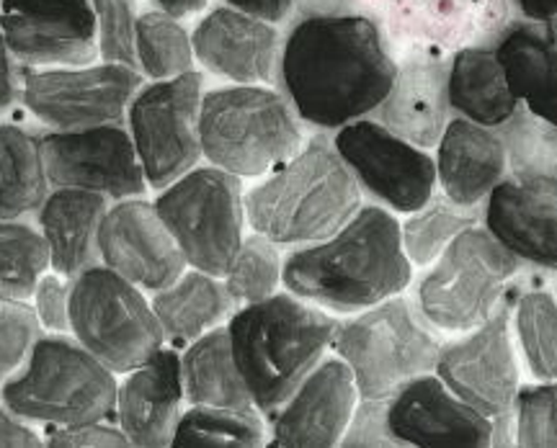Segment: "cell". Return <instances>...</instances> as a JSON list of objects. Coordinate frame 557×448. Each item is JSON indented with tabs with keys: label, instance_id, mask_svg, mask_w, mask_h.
I'll list each match as a JSON object with an SVG mask.
<instances>
[{
	"label": "cell",
	"instance_id": "484cf974",
	"mask_svg": "<svg viewBox=\"0 0 557 448\" xmlns=\"http://www.w3.org/2000/svg\"><path fill=\"white\" fill-rule=\"evenodd\" d=\"M508 88L532 116L557 124V24L521 21L498 39Z\"/></svg>",
	"mask_w": 557,
	"mask_h": 448
},
{
	"label": "cell",
	"instance_id": "f546056e",
	"mask_svg": "<svg viewBox=\"0 0 557 448\" xmlns=\"http://www.w3.org/2000/svg\"><path fill=\"white\" fill-rule=\"evenodd\" d=\"M50 186L41 137L0 124V220H21L39 212Z\"/></svg>",
	"mask_w": 557,
	"mask_h": 448
},
{
	"label": "cell",
	"instance_id": "b9f144b4",
	"mask_svg": "<svg viewBox=\"0 0 557 448\" xmlns=\"http://www.w3.org/2000/svg\"><path fill=\"white\" fill-rule=\"evenodd\" d=\"M47 446L50 448H116L129 446L120 425H109L107 420H94V423L75 425H50L47 431Z\"/></svg>",
	"mask_w": 557,
	"mask_h": 448
},
{
	"label": "cell",
	"instance_id": "f1b7e54d",
	"mask_svg": "<svg viewBox=\"0 0 557 448\" xmlns=\"http://www.w3.org/2000/svg\"><path fill=\"white\" fill-rule=\"evenodd\" d=\"M184 397L191 405L214 408H256L235 363L227 327H214L186 346L181 356Z\"/></svg>",
	"mask_w": 557,
	"mask_h": 448
},
{
	"label": "cell",
	"instance_id": "7402d4cb",
	"mask_svg": "<svg viewBox=\"0 0 557 448\" xmlns=\"http://www.w3.org/2000/svg\"><path fill=\"white\" fill-rule=\"evenodd\" d=\"M485 229L519 261L557 271V196L500 181L487 194Z\"/></svg>",
	"mask_w": 557,
	"mask_h": 448
},
{
	"label": "cell",
	"instance_id": "d6986e66",
	"mask_svg": "<svg viewBox=\"0 0 557 448\" xmlns=\"http://www.w3.org/2000/svg\"><path fill=\"white\" fill-rule=\"evenodd\" d=\"M359 389L344 359H323L284 400L271 423L269 446L331 448L338 446L357 410Z\"/></svg>",
	"mask_w": 557,
	"mask_h": 448
},
{
	"label": "cell",
	"instance_id": "9c48e42d",
	"mask_svg": "<svg viewBox=\"0 0 557 448\" xmlns=\"http://www.w3.org/2000/svg\"><path fill=\"white\" fill-rule=\"evenodd\" d=\"M519 263L487 229L470 224L421 278L418 310L442 331L468 333L491 318L506 282L517 276Z\"/></svg>",
	"mask_w": 557,
	"mask_h": 448
},
{
	"label": "cell",
	"instance_id": "e575fe53",
	"mask_svg": "<svg viewBox=\"0 0 557 448\" xmlns=\"http://www.w3.org/2000/svg\"><path fill=\"white\" fill-rule=\"evenodd\" d=\"M470 224H475L472 209L451 204L447 196L444 199L431 196L429 204L416 209V214L400 227L403 250L410 263L429 265Z\"/></svg>",
	"mask_w": 557,
	"mask_h": 448
},
{
	"label": "cell",
	"instance_id": "60d3db41",
	"mask_svg": "<svg viewBox=\"0 0 557 448\" xmlns=\"http://www.w3.org/2000/svg\"><path fill=\"white\" fill-rule=\"evenodd\" d=\"M70 282L60 273H45L34 289V312L47 331L70 333Z\"/></svg>",
	"mask_w": 557,
	"mask_h": 448
},
{
	"label": "cell",
	"instance_id": "5b68a950",
	"mask_svg": "<svg viewBox=\"0 0 557 448\" xmlns=\"http://www.w3.org/2000/svg\"><path fill=\"white\" fill-rule=\"evenodd\" d=\"M201 155L238 178H259L302 147L292 103L263 86L209 90L199 111Z\"/></svg>",
	"mask_w": 557,
	"mask_h": 448
},
{
	"label": "cell",
	"instance_id": "4fadbf2b",
	"mask_svg": "<svg viewBox=\"0 0 557 448\" xmlns=\"http://www.w3.org/2000/svg\"><path fill=\"white\" fill-rule=\"evenodd\" d=\"M333 147L359 188L395 212H416L434 196V160L385 124L357 119L338 129Z\"/></svg>",
	"mask_w": 557,
	"mask_h": 448
},
{
	"label": "cell",
	"instance_id": "c3c4849f",
	"mask_svg": "<svg viewBox=\"0 0 557 448\" xmlns=\"http://www.w3.org/2000/svg\"><path fill=\"white\" fill-rule=\"evenodd\" d=\"M521 18L532 24H557V0H513Z\"/></svg>",
	"mask_w": 557,
	"mask_h": 448
},
{
	"label": "cell",
	"instance_id": "7dc6e473",
	"mask_svg": "<svg viewBox=\"0 0 557 448\" xmlns=\"http://www.w3.org/2000/svg\"><path fill=\"white\" fill-rule=\"evenodd\" d=\"M354 0H295L297 18L305 16H341L351 13Z\"/></svg>",
	"mask_w": 557,
	"mask_h": 448
},
{
	"label": "cell",
	"instance_id": "52a82bcc",
	"mask_svg": "<svg viewBox=\"0 0 557 448\" xmlns=\"http://www.w3.org/2000/svg\"><path fill=\"white\" fill-rule=\"evenodd\" d=\"M331 348L351 369L361 400H389L403 384L434 371L442 346L408 299L389 297L338 322Z\"/></svg>",
	"mask_w": 557,
	"mask_h": 448
},
{
	"label": "cell",
	"instance_id": "1f68e13d",
	"mask_svg": "<svg viewBox=\"0 0 557 448\" xmlns=\"http://www.w3.org/2000/svg\"><path fill=\"white\" fill-rule=\"evenodd\" d=\"M263 420L256 408L191 405L181 412L171 446L176 448H256L263 444Z\"/></svg>",
	"mask_w": 557,
	"mask_h": 448
},
{
	"label": "cell",
	"instance_id": "4316f807",
	"mask_svg": "<svg viewBox=\"0 0 557 448\" xmlns=\"http://www.w3.org/2000/svg\"><path fill=\"white\" fill-rule=\"evenodd\" d=\"M152 312L163 327L165 340L173 346H189L201 335L214 331L233 312V297L220 276L189 271L152 297Z\"/></svg>",
	"mask_w": 557,
	"mask_h": 448
},
{
	"label": "cell",
	"instance_id": "d4e9b609",
	"mask_svg": "<svg viewBox=\"0 0 557 448\" xmlns=\"http://www.w3.org/2000/svg\"><path fill=\"white\" fill-rule=\"evenodd\" d=\"M107 196L83 188H54L39 209V233L50 248V265L65 278L81 276L101 261L99 229Z\"/></svg>",
	"mask_w": 557,
	"mask_h": 448
},
{
	"label": "cell",
	"instance_id": "5bb4252c",
	"mask_svg": "<svg viewBox=\"0 0 557 448\" xmlns=\"http://www.w3.org/2000/svg\"><path fill=\"white\" fill-rule=\"evenodd\" d=\"M47 178L54 188H83L122 201L148 191L129 129L122 124L41 135Z\"/></svg>",
	"mask_w": 557,
	"mask_h": 448
},
{
	"label": "cell",
	"instance_id": "681fc988",
	"mask_svg": "<svg viewBox=\"0 0 557 448\" xmlns=\"http://www.w3.org/2000/svg\"><path fill=\"white\" fill-rule=\"evenodd\" d=\"M158 11L171 13V16L184 18L191 16V13H199L201 9H207L209 0H152Z\"/></svg>",
	"mask_w": 557,
	"mask_h": 448
},
{
	"label": "cell",
	"instance_id": "ee69618b",
	"mask_svg": "<svg viewBox=\"0 0 557 448\" xmlns=\"http://www.w3.org/2000/svg\"><path fill=\"white\" fill-rule=\"evenodd\" d=\"M16 54L11 52L9 41H5L3 32H0V111H9L13 103L21 98V88H24V73Z\"/></svg>",
	"mask_w": 557,
	"mask_h": 448
},
{
	"label": "cell",
	"instance_id": "ab89813d",
	"mask_svg": "<svg viewBox=\"0 0 557 448\" xmlns=\"http://www.w3.org/2000/svg\"><path fill=\"white\" fill-rule=\"evenodd\" d=\"M39 335L41 325L34 307L0 297V387L11 379L13 371L24 366Z\"/></svg>",
	"mask_w": 557,
	"mask_h": 448
},
{
	"label": "cell",
	"instance_id": "603a6c76",
	"mask_svg": "<svg viewBox=\"0 0 557 448\" xmlns=\"http://www.w3.org/2000/svg\"><path fill=\"white\" fill-rule=\"evenodd\" d=\"M506 167L504 137L465 116L447 122L438 139L436 178L451 204L478 207L504 181Z\"/></svg>",
	"mask_w": 557,
	"mask_h": 448
},
{
	"label": "cell",
	"instance_id": "e0dca14e",
	"mask_svg": "<svg viewBox=\"0 0 557 448\" xmlns=\"http://www.w3.org/2000/svg\"><path fill=\"white\" fill-rule=\"evenodd\" d=\"M387 425L395 440L406 446L483 448L496 444V423L431 374L416 376L389 397Z\"/></svg>",
	"mask_w": 557,
	"mask_h": 448
},
{
	"label": "cell",
	"instance_id": "74e56055",
	"mask_svg": "<svg viewBox=\"0 0 557 448\" xmlns=\"http://www.w3.org/2000/svg\"><path fill=\"white\" fill-rule=\"evenodd\" d=\"M99 29L101 62L137 67L135 32H137V0H90Z\"/></svg>",
	"mask_w": 557,
	"mask_h": 448
},
{
	"label": "cell",
	"instance_id": "30bf717a",
	"mask_svg": "<svg viewBox=\"0 0 557 448\" xmlns=\"http://www.w3.org/2000/svg\"><path fill=\"white\" fill-rule=\"evenodd\" d=\"M156 209L173 240L178 242L186 265L225 276L243 242L240 178L222 167H191L160 191Z\"/></svg>",
	"mask_w": 557,
	"mask_h": 448
},
{
	"label": "cell",
	"instance_id": "277c9868",
	"mask_svg": "<svg viewBox=\"0 0 557 448\" xmlns=\"http://www.w3.org/2000/svg\"><path fill=\"white\" fill-rule=\"evenodd\" d=\"M246 220L276 245H308L338 233L359 212L361 188L333 142L312 137L243 196Z\"/></svg>",
	"mask_w": 557,
	"mask_h": 448
},
{
	"label": "cell",
	"instance_id": "d590c367",
	"mask_svg": "<svg viewBox=\"0 0 557 448\" xmlns=\"http://www.w3.org/2000/svg\"><path fill=\"white\" fill-rule=\"evenodd\" d=\"M521 351L537 379H557V302L547 291H529L517 304Z\"/></svg>",
	"mask_w": 557,
	"mask_h": 448
},
{
	"label": "cell",
	"instance_id": "7c38bea8",
	"mask_svg": "<svg viewBox=\"0 0 557 448\" xmlns=\"http://www.w3.org/2000/svg\"><path fill=\"white\" fill-rule=\"evenodd\" d=\"M143 73L137 67L101 62V65L26 70L21 101L52 132H75L122 124Z\"/></svg>",
	"mask_w": 557,
	"mask_h": 448
},
{
	"label": "cell",
	"instance_id": "f35d334b",
	"mask_svg": "<svg viewBox=\"0 0 557 448\" xmlns=\"http://www.w3.org/2000/svg\"><path fill=\"white\" fill-rule=\"evenodd\" d=\"M517 444L527 448H557V384L521 387L513 400Z\"/></svg>",
	"mask_w": 557,
	"mask_h": 448
},
{
	"label": "cell",
	"instance_id": "44dd1931",
	"mask_svg": "<svg viewBox=\"0 0 557 448\" xmlns=\"http://www.w3.org/2000/svg\"><path fill=\"white\" fill-rule=\"evenodd\" d=\"M184 400L181 356L171 348H160L143 366L127 371L116 395V420L129 446H171Z\"/></svg>",
	"mask_w": 557,
	"mask_h": 448
},
{
	"label": "cell",
	"instance_id": "f6af8a7d",
	"mask_svg": "<svg viewBox=\"0 0 557 448\" xmlns=\"http://www.w3.org/2000/svg\"><path fill=\"white\" fill-rule=\"evenodd\" d=\"M41 446L39 433L24 423V418L0 405V448H34Z\"/></svg>",
	"mask_w": 557,
	"mask_h": 448
},
{
	"label": "cell",
	"instance_id": "2e32d148",
	"mask_svg": "<svg viewBox=\"0 0 557 448\" xmlns=\"http://www.w3.org/2000/svg\"><path fill=\"white\" fill-rule=\"evenodd\" d=\"M0 32L32 67H78L99 58L90 0H0Z\"/></svg>",
	"mask_w": 557,
	"mask_h": 448
},
{
	"label": "cell",
	"instance_id": "8992f818",
	"mask_svg": "<svg viewBox=\"0 0 557 448\" xmlns=\"http://www.w3.org/2000/svg\"><path fill=\"white\" fill-rule=\"evenodd\" d=\"M114 371L65 335L34 343L18 376L0 389L13 415L47 425H75L116 415Z\"/></svg>",
	"mask_w": 557,
	"mask_h": 448
},
{
	"label": "cell",
	"instance_id": "d6a6232c",
	"mask_svg": "<svg viewBox=\"0 0 557 448\" xmlns=\"http://www.w3.org/2000/svg\"><path fill=\"white\" fill-rule=\"evenodd\" d=\"M137 70L152 80H171L194 70L191 34L163 11L139 13L135 32Z\"/></svg>",
	"mask_w": 557,
	"mask_h": 448
},
{
	"label": "cell",
	"instance_id": "ba28073f",
	"mask_svg": "<svg viewBox=\"0 0 557 448\" xmlns=\"http://www.w3.org/2000/svg\"><path fill=\"white\" fill-rule=\"evenodd\" d=\"M70 333L114 374L143 366L165 343L143 289L103 263L70 282Z\"/></svg>",
	"mask_w": 557,
	"mask_h": 448
},
{
	"label": "cell",
	"instance_id": "8fae6325",
	"mask_svg": "<svg viewBox=\"0 0 557 448\" xmlns=\"http://www.w3.org/2000/svg\"><path fill=\"white\" fill-rule=\"evenodd\" d=\"M201 98L205 78L197 70L150 83L132 98L127 124L148 186L165 188L197 167Z\"/></svg>",
	"mask_w": 557,
	"mask_h": 448
},
{
	"label": "cell",
	"instance_id": "836d02e7",
	"mask_svg": "<svg viewBox=\"0 0 557 448\" xmlns=\"http://www.w3.org/2000/svg\"><path fill=\"white\" fill-rule=\"evenodd\" d=\"M47 269L50 248L45 235L32 224L0 220V297L26 302Z\"/></svg>",
	"mask_w": 557,
	"mask_h": 448
},
{
	"label": "cell",
	"instance_id": "bcb514c9",
	"mask_svg": "<svg viewBox=\"0 0 557 448\" xmlns=\"http://www.w3.org/2000/svg\"><path fill=\"white\" fill-rule=\"evenodd\" d=\"M230 9H238L250 16H259L269 24H278V21L289 18L295 0H225Z\"/></svg>",
	"mask_w": 557,
	"mask_h": 448
},
{
	"label": "cell",
	"instance_id": "4dcf8cb0",
	"mask_svg": "<svg viewBox=\"0 0 557 448\" xmlns=\"http://www.w3.org/2000/svg\"><path fill=\"white\" fill-rule=\"evenodd\" d=\"M500 137L513 178L534 191L557 196V124L519 109L504 124Z\"/></svg>",
	"mask_w": 557,
	"mask_h": 448
},
{
	"label": "cell",
	"instance_id": "7a4b0ae2",
	"mask_svg": "<svg viewBox=\"0 0 557 448\" xmlns=\"http://www.w3.org/2000/svg\"><path fill=\"white\" fill-rule=\"evenodd\" d=\"M287 291L333 312H361L410 284L400 224L380 207H359L338 233L299 245L282 265Z\"/></svg>",
	"mask_w": 557,
	"mask_h": 448
},
{
	"label": "cell",
	"instance_id": "7bdbcfd3",
	"mask_svg": "<svg viewBox=\"0 0 557 448\" xmlns=\"http://www.w3.org/2000/svg\"><path fill=\"white\" fill-rule=\"evenodd\" d=\"M344 446H400L387 425V400H364L341 438Z\"/></svg>",
	"mask_w": 557,
	"mask_h": 448
},
{
	"label": "cell",
	"instance_id": "3957f363",
	"mask_svg": "<svg viewBox=\"0 0 557 448\" xmlns=\"http://www.w3.org/2000/svg\"><path fill=\"white\" fill-rule=\"evenodd\" d=\"M338 320L297 294L240 307L227 335L256 410L274 415L333 346Z\"/></svg>",
	"mask_w": 557,
	"mask_h": 448
},
{
	"label": "cell",
	"instance_id": "83f0119b",
	"mask_svg": "<svg viewBox=\"0 0 557 448\" xmlns=\"http://www.w3.org/2000/svg\"><path fill=\"white\" fill-rule=\"evenodd\" d=\"M449 107L483 127H504L519 111V98L508 88L506 73L493 49H459L449 65Z\"/></svg>",
	"mask_w": 557,
	"mask_h": 448
},
{
	"label": "cell",
	"instance_id": "ffe728a7",
	"mask_svg": "<svg viewBox=\"0 0 557 448\" xmlns=\"http://www.w3.org/2000/svg\"><path fill=\"white\" fill-rule=\"evenodd\" d=\"M194 58L209 73L238 86H259L274 78L278 65V32L269 21L238 9L209 11L191 34Z\"/></svg>",
	"mask_w": 557,
	"mask_h": 448
},
{
	"label": "cell",
	"instance_id": "8d00e7d4",
	"mask_svg": "<svg viewBox=\"0 0 557 448\" xmlns=\"http://www.w3.org/2000/svg\"><path fill=\"white\" fill-rule=\"evenodd\" d=\"M282 258H278L276 242L263 235L243 237L238 253L225 271V289L233 302L253 304L276 294L282 284Z\"/></svg>",
	"mask_w": 557,
	"mask_h": 448
},
{
	"label": "cell",
	"instance_id": "ac0fdd59",
	"mask_svg": "<svg viewBox=\"0 0 557 448\" xmlns=\"http://www.w3.org/2000/svg\"><path fill=\"white\" fill-rule=\"evenodd\" d=\"M101 263L145 291L171 286L186 269V258L156 204L122 199L107 209L99 229Z\"/></svg>",
	"mask_w": 557,
	"mask_h": 448
},
{
	"label": "cell",
	"instance_id": "6da1fadb",
	"mask_svg": "<svg viewBox=\"0 0 557 448\" xmlns=\"http://www.w3.org/2000/svg\"><path fill=\"white\" fill-rule=\"evenodd\" d=\"M395 73L380 26L357 13L297 18L278 52L287 101L320 129H341L377 111Z\"/></svg>",
	"mask_w": 557,
	"mask_h": 448
},
{
	"label": "cell",
	"instance_id": "9a60e30c",
	"mask_svg": "<svg viewBox=\"0 0 557 448\" xmlns=\"http://www.w3.org/2000/svg\"><path fill=\"white\" fill-rule=\"evenodd\" d=\"M434 371L459 400L472 405L493 423H506L519 391V369L504 307L493 310L491 318L468 331L465 338L438 348Z\"/></svg>",
	"mask_w": 557,
	"mask_h": 448
},
{
	"label": "cell",
	"instance_id": "cb8c5ba5",
	"mask_svg": "<svg viewBox=\"0 0 557 448\" xmlns=\"http://www.w3.org/2000/svg\"><path fill=\"white\" fill-rule=\"evenodd\" d=\"M449 65L410 58L395 73L393 88L380 103V124L416 147H434L447 127Z\"/></svg>",
	"mask_w": 557,
	"mask_h": 448
}]
</instances>
